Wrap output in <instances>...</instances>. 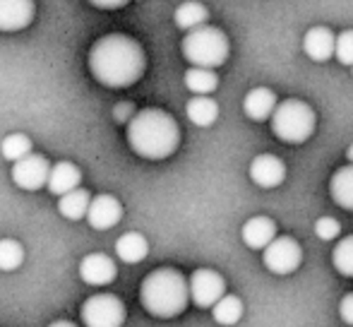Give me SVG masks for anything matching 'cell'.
Returning <instances> with one entry per match:
<instances>
[{
    "label": "cell",
    "instance_id": "6da1fadb",
    "mask_svg": "<svg viewBox=\"0 0 353 327\" xmlns=\"http://www.w3.org/2000/svg\"><path fill=\"white\" fill-rule=\"evenodd\" d=\"M144 70H147L144 48L128 34H106L89 51V72L103 87H132L142 80Z\"/></svg>",
    "mask_w": 353,
    "mask_h": 327
},
{
    "label": "cell",
    "instance_id": "7a4b0ae2",
    "mask_svg": "<svg viewBox=\"0 0 353 327\" xmlns=\"http://www.w3.org/2000/svg\"><path fill=\"white\" fill-rule=\"evenodd\" d=\"M128 142L142 159H168L181 145V128L163 108H142L128 123Z\"/></svg>",
    "mask_w": 353,
    "mask_h": 327
},
{
    "label": "cell",
    "instance_id": "3957f363",
    "mask_svg": "<svg viewBox=\"0 0 353 327\" xmlns=\"http://www.w3.org/2000/svg\"><path fill=\"white\" fill-rule=\"evenodd\" d=\"M140 301L142 308L154 318H176L188 308L190 281L173 267H159L142 279Z\"/></svg>",
    "mask_w": 353,
    "mask_h": 327
},
{
    "label": "cell",
    "instance_id": "277c9868",
    "mask_svg": "<svg viewBox=\"0 0 353 327\" xmlns=\"http://www.w3.org/2000/svg\"><path fill=\"white\" fill-rule=\"evenodd\" d=\"M181 51L185 61L192 68H207V70H216L228 61L231 53V43L223 29L205 24L200 29H192L185 34L181 43Z\"/></svg>",
    "mask_w": 353,
    "mask_h": 327
},
{
    "label": "cell",
    "instance_id": "5b68a950",
    "mask_svg": "<svg viewBox=\"0 0 353 327\" xmlns=\"http://www.w3.org/2000/svg\"><path fill=\"white\" fill-rule=\"evenodd\" d=\"M272 132L286 145H303L312 137L317 126V116L310 103L301 99H283L270 118Z\"/></svg>",
    "mask_w": 353,
    "mask_h": 327
},
{
    "label": "cell",
    "instance_id": "8992f818",
    "mask_svg": "<svg viewBox=\"0 0 353 327\" xmlns=\"http://www.w3.org/2000/svg\"><path fill=\"white\" fill-rule=\"evenodd\" d=\"M84 327H123L125 325V304L113 294H94L82 304Z\"/></svg>",
    "mask_w": 353,
    "mask_h": 327
},
{
    "label": "cell",
    "instance_id": "52a82bcc",
    "mask_svg": "<svg viewBox=\"0 0 353 327\" xmlns=\"http://www.w3.org/2000/svg\"><path fill=\"white\" fill-rule=\"evenodd\" d=\"M262 262L272 275H293L303 262V248L293 236H276L262 250Z\"/></svg>",
    "mask_w": 353,
    "mask_h": 327
},
{
    "label": "cell",
    "instance_id": "ba28073f",
    "mask_svg": "<svg viewBox=\"0 0 353 327\" xmlns=\"http://www.w3.org/2000/svg\"><path fill=\"white\" fill-rule=\"evenodd\" d=\"M188 281H190V301L197 308H214L226 296V279L210 267L195 270Z\"/></svg>",
    "mask_w": 353,
    "mask_h": 327
},
{
    "label": "cell",
    "instance_id": "9c48e42d",
    "mask_svg": "<svg viewBox=\"0 0 353 327\" xmlns=\"http://www.w3.org/2000/svg\"><path fill=\"white\" fill-rule=\"evenodd\" d=\"M51 161L43 155H29L24 159H19L12 166V181L14 186H19L22 190H41L43 186H48L51 178Z\"/></svg>",
    "mask_w": 353,
    "mask_h": 327
},
{
    "label": "cell",
    "instance_id": "30bf717a",
    "mask_svg": "<svg viewBox=\"0 0 353 327\" xmlns=\"http://www.w3.org/2000/svg\"><path fill=\"white\" fill-rule=\"evenodd\" d=\"M118 267L111 260V255H103V252H89L79 262V277H82L84 284L89 286H106L116 279Z\"/></svg>",
    "mask_w": 353,
    "mask_h": 327
},
{
    "label": "cell",
    "instance_id": "8fae6325",
    "mask_svg": "<svg viewBox=\"0 0 353 327\" xmlns=\"http://www.w3.org/2000/svg\"><path fill=\"white\" fill-rule=\"evenodd\" d=\"M121 219H123V205L118 202V197L108 195V192L92 197V205H89L87 212V221L92 229L97 231L113 229Z\"/></svg>",
    "mask_w": 353,
    "mask_h": 327
},
{
    "label": "cell",
    "instance_id": "7c38bea8",
    "mask_svg": "<svg viewBox=\"0 0 353 327\" xmlns=\"http://www.w3.org/2000/svg\"><path fill=\"white\" fill-rule=\"evenodd\" d=\"M250 181L260 188H279L286 181V164L274 155H260L250 161Z\"/></svg>",
    "mask_w": 353,
    "mask_h": 327
},
{
    "label": "cell",
    "instance_id": "4fadbf2b",
    "mask_svg": "<svg viewBox=\"0 0 353 327\" xmlns=\"http://www.w3.org/2000/svg\"><path fill=\"white\" fill-rule=\"evenodd\" d=\"M34 12V0H0V32H19L29 27Z\"/></svg>",
    "mask_w": 353,
    "mask_h": 327
},
{
    "label": "cell",
    "instance_id": "5bb4252c",
    "mask_svg": "<svg viewBox=\"0 0 353 327\" xmlns=\"http://www.w3.org/2000/svg\"><path fill=\"white\" fill-rule=\"evenodd\" d=\"M336 48V34H332L330 27H310L303 37V51L310 61L325 63L334 56Z\"/></svg>",
    "mask_w": 353,
    "mask_h": 327
},
{
    "label": "cell",
    "instance_id": "9a60e30c",
    "mask_svg": "<svg viewBox=\"0 0 353 327\" xmlns=\"http://www.w3.org/2000/svg\"><path fill=\"white\" fill-rule=\"evenodd\" d=\"M241 239L250 250H265L272 241L276 239V224L270 217H250V219L243 224L241 229Z\"/></svg>",
    "mask_w": 353,
    "mask_h": 327
},
{
    "label": "cell",
    "instance_id": "2e32d148",
    "mask_svg": "<svg viewBox=\"0 0 353 327\" xmlns=\"http://www.w3.org/2000/svg\"><path fill=\"white\" fill-rule=\"evenodd\" d=\"M276 106H279V101H276V94L272 92L270 87L250 89V92L245 94V99H243V111H245V116L257 123L272 118Z\"/></svg>",
    "mask_w": 353,
    "mask_h": 327
},
{
    "label": "cell",
    "instance_id": "e0dca14e",
    "mask_svg": "<svg viewBox=\"0 0 353 327\" xmlns=\"http://www.w3.org/2000/svg\"><path fill=\"white\" fill-rule=\"evenodd\" d=\"M79 183H82V171H79L72 161H58V164H53L51 178H48L46 188L53 195L63 197V195H68V192L77 190Z\"/></svg>",
    "mask_w": 353,
    "mask_h": 327
},
{
    "label": "cell",
    "instance_id": "ac0fdd59",
    "mask_svg": "<svg viewBox=\"0 0 353 327\" xmlns=\"http://www.w3.org/2000/svg\"><path fill=\"white\" fill-rule=\"evenodd\" d=\"M330 195L341 210L353 212V164L334 171L330 181Z\"/></svg>",
    "mask_w": 353,
    "mask_h": 327
},
{
    "label": "cell",
    "instance_id": "d6986e66",
    "mask_svg": "<svg viewBox=\"0 0 353 327\" xmlns=\"http://www.w3.org/2000/svg\"><path fill=\"white\" fill-rule=\"evenodd\" d=\"M147 252H149L147 239H144L142 234H137V231H128V234H123L121 239L116 241V255L121 257L125 265H137V262H142L144 257H147Z\"/></svg>",
    "mask_w": 353,
    "mask_h": 327
},
{
    "label": "cell",
    "instance_id": "ffe728a7",
    "mask_svg": "<svg viewBox=\"0 0 353 327\" xmlns=\"http://www.w3.org/2000/svg\"><path fill=\"white\" fill-rule=\"evenodd\" d=\"M173 19H176L178 29H183V32H192V29L205 27L207 19H210V10H207L202 3H197V0H188V3L178 5Z\"/></svg>",
    "mask_w": 353,
    "mask_h": 327
},
{
    "label": "cell",
    "instance_id": "44dd1931",
    "mask_svg": "<svg viewBox=\"0 0 353 327\" xmlns=\"http://www.w3.org/2000/svg\"><path fill=\"white\" fill-rule=\"evenodd\" d=\"M188 121L197 128H210L219 118V103L212 97H192L185 106Z\"/></svg>",
    "mask_w": 353,
    "mask_h": 327
},
{
    "label": "cell",
    "instance_id": "7402d4cb",
    "mask_svg": "<svg viewBox=\"0 0 353 327\" xmlns=\"http://www.w3.org/2000/svg\"><path fill=\"white\" fill-rule=\"evenodd\" d=\"M89 205H92V197H89V192L84 190V188H77V190L68 192V195H63L61 200H58V212H61L65 219L79 221V219H84V217H87Z\"/></svg>",
    "mask_w": 353,
    "mask_h": 327
},
{
    "label": "cell",
    "instance_id": "603a6c76",
    "mask_svg": "<svg viewBox=\"0 0 353 327\" xmlns=\"http://www.w3.org/2000/svg\"><path fill=\"white\" fill-rule=\"evenodd\" d=\"M185 87L195 97H210L219 87V75L214 70H207V68H190L185 72Z\"/></svg>",
    "mask_w": 353,
    "mask_h": 327
},
{
    "label": "cell",
    "instance_id": "cb8c5ba5",
    "mask_svg": "<svg viewBox=\"0 0 353 327\" xmlns=\"http://www.w3.org/2000/svg\"><path fill=\"white\" fill-rule=\"evenodd\" d=\"M243 313H245V308H243V301L238 299V296H233V294H226L212 308L214 320H216L219 325H223V327H231V325L241 323Z\"/></svg>",
    "mask_w": 353,
    "mask_h": 327
},
{
    "label": "cell",
    "instance_id": "d4e9b609",
    "mask_svg": "<svg viewBox=\"0 0 353 327\" xmlns=\"http://www.w3.org/2000/svg\"><path fill=\"white\" fill-rule=\"evenodd\" d=\"M0 155L8 161L17 164L19 159L32 155V140L24 132H10L3 142H0Z\"/></svg>",
    "mask_w": 353,
    "mask_h": 327
},
{
    "label": "cell",
    "instance_id": "484cf974",
    "mask_svg": "<svg viewBox=\"0 0 353 327\" xmlns=\"http://www.w3.org/2000/svg\"><path fill=\"white\" fill-rule=\"evenodd\" d=\"M332 265L341 277H353V234L341 239L332 250Z\"/></svg>",
    "mask_w": 353,
    "mask_h": 327
},
{
    "label": "cell",
    "instance_id": "4316f807",
    "mask_svg": "<svg viewBox=\"0 0 353 327\" xmlns=\"http://www.w3.org/2000/svg\"><path fill=\"white\" fill-rule=\"evenodd\" d=\"M24 262V248L14 239H0V270L12 272L22 267Z\"/></svg>",
    "mask_w": 353,
    "mask_h": 327
},
{
    "label": "cell",
    "instance_id": "83f0119b",
    "mask_svg": "<svg viewBox=\"0 0 353 327\" xmlns=\"http://www.w3.org/2000/svg\"><path fill=\"white\" fill-rule=\"evenodd\" d=\"M334 58L341 63V66L353 68V29H344V32L336 34Z\"/></svg>",
    "mask_w": 353,
    "mask_h": 327
},
{
    "label": "cell",
    "instance_id": "f1b7e54d",
    "mask_svg": "<svg viewBox=\"0 0 353 327\" xmlns=\"http://www.w3.org/2000/svg\"><path fill=\"white\" fill-rule=\"evenodd\" d=\"M315 234L320 241H336L341 236V224L334 217H320L315 221Z\"/></svg>",
    "mask_w": 353,
    "mask_h": 327
},
{
    "label": "cell",
    "instance_id": "f546056e",
    "mask_svg": "<svg viewBox=\"0 0 353 327\" xmlns=\"http://www.w3.org/2000/svg\"><path fill=\"white\" fill-rule=\"evenodd\" d=\"M113 116H116L118 123H130L137 113H135V106H132L130 101H123V103H118V106L113 108Z\"/></svg>",
    "mask_w": 353,
    "mask_h": 327
},
{
    "label": "cell",
    "instance_id": "4dcf8cb0",
    "mask_svg": "<svg viewBox=\"0 0 353 327\" xmlns=\"http://www.w3.org/2000/svg\"><path fill=\"white\" fill-rule=\"evenodd\" d=\"M339 315L346 325L353 327V294H346L339 304Z\"/></svg>",
    "mask_w": 353,
    "mask_h": 327
},
{
    "label": "cell",
    "instance_id": "1f68e13d",
    "mask_svg": "<svg viewBox=\"0 0 353 327\" xmlns=\"http://www.w3.org/2000/svg\"><path fill=\"white\" fill-rule=\"evenodd\" d=\"M89 3L99 10H118V8H125L130 0H89Z\"/></svg>",
    "mask_w": 353,
    "mask_h": 327
},
{
    "label": "cell",
    "instance_id": "d6a6232c",
    "mask_svg": "<svg viewBox=\"0 0 353 327\" xmlns=\"http://www.w3.org/2000/svg\"><path fill=\"white\" fill-rule=\"evenodd\" d=\"M48 327H77V325L70 323V320H56V323H51Z\"/></svg>",
    "mask_w": 353,
    "mask_h": 327
},
{
    "label": "cell",
    "instance_id": "836d02e7",
    "mask_svg": "<svg viewBox=\"0 0 353 327\" xmlns=\"http://www.w3.org/2000/svg\"><path fill=\"white\" fill-rule=\"evenodd\" d=\"M346 159H349V164H353V145L346 150Z\"/></svg>",
    "mask_w": 353,
    "mask_h": 327
},
{
    "label": "cell",
    "instance_id": "e575fe53",
    "mask_svg": "<svg viewBox=\"0 0 353 327\" xmlns=\"http://www.w3.org/2000/svg\"><path fill=\"white\" fill-rule=\"evenodd\" d=\"M351 72H353V68H351Z\"/></svg>",
    "mask_w": 353,
    "mask_h": 327
}]
</instances>
